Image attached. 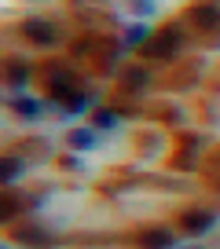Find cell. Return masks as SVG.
Instances as JSON below:
<instances>
[{"label": "cell", "mask_w": 220, "mask_h": 249, "mask_svg": "<svg viewBox=\"0 0 220 249\" xmlns=\"http://www.w3.org/2000/svg\"><path fill=\"white\" fill-rule=\"evenodd\" d=\"M176 52H180V33L176 30H162L158 37H150L147 44H143V55H147V59H173Z\"/></svg>", "instance_id": "6da1fadb"}, {"label": "cell", "mask_w": 220, "mask_h": 249, "mask_svg": "<svg viewBox=\"0 0 220 249\" xmlns=\"http://www.w3.org/2000/svg\"><path fill=\"white\" fill-rule=\"evenodd\" d=\"M22 33L33 44H55V40H59V30H55L52 22H44V18H30V22L22 26Z\"/></svg>", "instance_id": "7a4b0ae2"}, {"label": "cell", "mask_w": 220, "mask_h": 249, "mask_svg": "<svg viewBox=\"0 0 220 249\" xmlns=\"http://www.w3.org/2000/svg\"><path fill=\"white\" fill-rule=\"evenodd\" d=\"M176 242V234L169 231V227H150V231L140 234V246L143 249H169Z\"/></svg>", "instance_id": "3957f363"}, {"label": "cell", "mask_w": 220, "mask_h": 249, "mask_svg": "<svg viewBox=\"0 0 220 249\" xmlns=\"http://www.w3.org/2000/svg\"><path fill=\"white\" fill-rule=\"evenodd\" d=\"M73 85H77V81H73L70 73L63 70V73H52V81H48V92H52L55 99H70V103H73V99H77V95H73Z\"/></svg>", "instance_id": "277c9868"}, {"label": "cell", "mask_w": 220, "mask_h": 249, "mask_svg": "<svg viewBox=\"0 0 220 249\" xmlns=\"http://www.w3.org/2000/svg\"><path fill=\"white\" fill-rule=\"evenodd\" d=\"M180 227L187 234H202L205 227H213V213H183L180 216Z\"/></svg>", "instance_id": "5b68a950"}, {"label": "cell", "mask_w": 220, "mask_h": 249, "mask_svg": "<svg viewBox=\"0 0 220 249\" xmlns=\"http://www.w3.org/2000/svg\"><path fill=\"white\" fill-rule=\"evenodd\" d=\"M191 15H195V22L202 26V30H220V8L217 4H202V8H195Z\"/></svg>", "instance_id": "8992f818"}, {"label": "cell", "mask_w": 220, "mask_h": 249, "mask_svg": "<svg viewBox=\"0 0 220 249\" xmlns=\"http://www.w3.org/2000/svg\"><path fill=\"white\" fill-rule=\"evenodd\" d=\"M26 77H30V66H26V62H18V59H11L8 62V81H11V85H26Z\"/></svg>", "instance_id": "52a82bcc"}, {"label": "cell", "mask_w": 220, "mask_h": 249, "mask_svg": "<svg viewBox=\"0 0 220 249\" xmlns=\"http://www.w3.org/2000/svg\"><path fill=\"white\" fill-rule=\"evenodd\" d=\"M18 172H22V161H18V158H4V161H0V179H4V183H11Z\"/></svg>", "instance_id": "ba28073f"}, {"label": "cell", "mask_w": 220, "mask_h": 249, "mask_svg": "<svg viewBox=\"0 0 220 249\" xmlns=\"http://www.w3.org/2000/svg\"><path fill=\"white\" fill-rule=\"evenodd\" d=\"M95 143V136L88 132V128H77V132H70V147L73 150H85V147H92Z\"/></svg>", "instance_id": "9c48e42d"}, {"label": "cell", "mask_w": 220, "mask_h": 249, "mask_svg": "<svg viewBox=\"0 0 220 249\" xmlns=\"http://www.w3.org/2000/svg\"><path fill=\"white\" fill-rule=\"evenodd\" d=\"M18 238H22V242H33V246H48V242H52L40 227H26V231H18Z\"/></svg>", "instance_id": "30bf717a"}, {"label": "cell", "mask_w": 220, "mask_h": 249, "mask_svg": "<svg viewBox=\"0 0 220 249\" xmlns=\"http://www.w3.org/2000/svg\"><path fill=\"white\" fill-rule=\"evenodd\" d=\"M15 110H18V117H40V103H33V99L15 103Z\"/></svg>", "instance_id": "8fae6325"}, {"label": "cell", "mask_w": 220, "mask_h": 249, "mask_svg": "<svg viewBox=\"0 0 220 249\" xmlns=\"http://www.w3.org/2000/svg\"><path fill=\"white\" fill-rule=\"evenodd\" d=\"M18 202H22V198L4 195V209H0V216H4V220H11V216H15V209H18Z\"/></svg>", "instance_id": "7c38bea8"}, {"label": "cell", "mask_w": 220, "mask_h": 249, "mask_svg": "<svg viewBox=\"0 0 220 249\" xmlns=\"http://www.w3.org/2000/svg\"><path fill=\"white\" fill-rule=\"evenodd\" d=\"M125 81H128V88H140L143 81H147V73H143V70H128V73H125Z\"/></svg>", "instance_id": "4fadbf2b"}, {"label": "cell", "mask_w": 220, "mask_h": 249, "mask_svg": "<svg viewBox=\"0 0 220 249\" xmlns=\"http://www.w3.org/2000/svg\"><path fill=\"white\" fill-rule=\"evenodd\" d=\"M99 124H114V117H110V110H99V117H95Z\"/></svg>", "instance_id": "5bb4252c"}]
</instances>
